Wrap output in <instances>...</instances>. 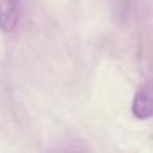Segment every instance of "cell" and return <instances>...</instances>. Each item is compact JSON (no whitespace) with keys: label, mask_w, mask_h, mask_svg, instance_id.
Returning <instances> with one entry per match:
<instances>
[{"label":"cell","mask_w":153,"mask_h":153,"mask_svg":"<svg viewBox=\"0 0 153 153\" xmlns=\"http://www.w3.org/2000/svg\"><path fill=\"white\" fill-rule=\"evenodd\" d=\"M20 21V9L17 0H0V27L11 33Z\"/></svg>","instance_id":"obj_1"},{"label":"cell","mask_w":153,"mask_h":153,"mask_svg":"<svg viewBox=\"0 0 153 153\" xmlns=\"http://www.w3.org/2000/svg\"><path fill=\"white\" fill-rule=\"evenodd\" d=\"M132 113L140 120L153 117V95L147 87H141L135 93L132 101Z\"/></svg>","instance_id":"obj_2"}]
</instances>
